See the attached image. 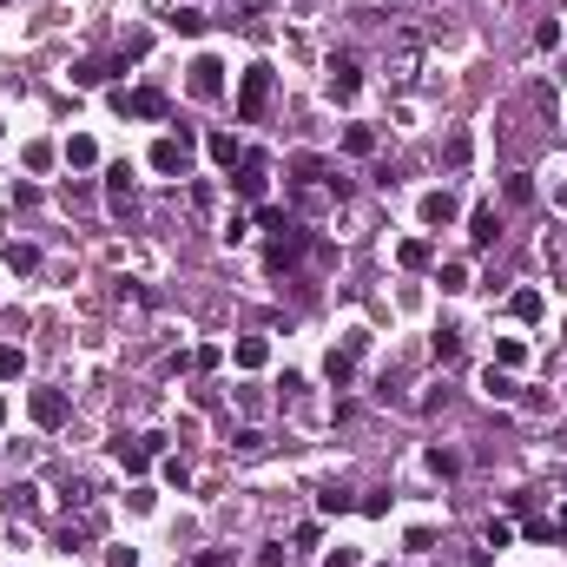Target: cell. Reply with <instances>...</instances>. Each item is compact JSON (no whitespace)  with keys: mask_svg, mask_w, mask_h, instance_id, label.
<instances>
[{"mask_svg":"<svg viewBox=\"0 0 567 567\" xmlns=\"http://www.w3.org/2000/svg\"><path fill=\"white\" fill-rule=\"evenodd\" d=\"M271 86H277V73L271 66H244V79H238V119L244 126H264V112H271Z\"/></svg>","mask_w":567,"mask_h":567,"instance_id":"1","label":"cell"},{"mask_svg":"<svg viewBox=\"0 0 567 567\" xmlns=\"http://www.w3.org/2000/svg\"><path fill=\"white\" fill-rule=\"evenodd\" d=\"M112 112H119V119H165L172 99H165L159 86H132V93H112Z\"/></svg>","mask_w":567,"mask_h":567,"instance_id":"2","label":"cell"},{"mask_svg":"<svg viewBox=\"0 0 567 567\" xmlns=\"http://www.w3.org/2000/svg\"><path fill=\"white\" fill-rule=\"evenodd\" d=\"M185 165H192V132L178 126V132H165V139L152 145V172H165V178H185Z\"/></svg>","mask_w":567,"mask_h":567,"instance_id":"3","label":"cell"},{"mask_svg":"<svg viewBox=\"0 0 567 567\" xmlns=\"http://www.w3.org/2000/svg\"><path fill=\"white\" fill-rule=\"evenodd\" d=\"M310 251V231H297V225H284L277 238H271V251H264V264H271V271H291L297 258Z\"/></svg>","mask_w":567,"mask_h":567,"instance_id":"4","label":"cell"},{"mask_svg":"<svg viewBox=\"0 0 567 567\" xmlns=\"http://www.w3.org/2000/svg\"><path fill=\"white\" fill-rule=\"evenodd\" d=\"M264 185H271V165H264V152H244V159H238V178H231V192H238V198H264Z\"/></svg>","mask_w":567,"mask_h":567,"instance_id":"5","label":"cell"},{"mask_svg":"<svg viewBox=\"0 0 567 567\" xmlns=\"http://www.w3.org/2000/svg\"><path fill=\"white\" fill-rule=\"evenodd\" d=\"M185 86H192V99H218V93H225V66L211 60V53H198V60H192V79H185Z\"/></svg>","mask_w":567,"mask_h":567,"instance_id":"6","label":"cell"},{"mask_svg":"<svg viewBox=\"0 0 567 567\" xmlns=\"http://www.w3.org/2000/svg\"><path fill=\"white\" fill-rule=\"evenodd\" d=\"M159 448H165V436H132V442H119V469L126 475H145Z\"/></svg>","mask_w":567,"mask_h":567,"instance_id":"7","label":"cell"},{"mask_svg":"<svg viewBox=\"0 0 567 567\" xmlns=\"http://www.w3.org/2000/svg\"><path fill=\"white\" fill-rule=\"evenodd\" d=\"M27 415H33L40 429H60V423H66V396H60V390H33V396H27Z\"/></svg>","mask_w":567,"mask_h":567,"instance_id":"8","label":"cell"},{"mask_svg":"<svg viewBox=\"0 0 567 567\" xmlns=\"http://www.w3.org/2000/svg\"><path fill=\"white\" fill-rule=\"evenodd\" d=\"M357 86H363V66L357 60H330V99H357Z\"/></svg>","mask_w":567,"mask_h":567,"instance_id":"9","label":"cell"},{"mask_svg":"<svg viewBox=\"0 0 567 567\" xmlns=\"http://www.w3.org/2000/svg\"><path fill=\"white\" fill-rule=\"evenodd\" d=\"M462 218V205H456V192H423V225H456Z\"/></svg>","mask_w":567,"mask_h":567,"instance_id":"10","label":"cell"},{"mask_svg":"<svg viewBox=\"0 0 567 567\" xmlns=\"http://www.w3.org/2000/svg\"><path fill=\"white\" fill-rule=\"evenodd\" d=\"M112 73H126V60H79L73 66V86H106Z\"/></svg>","mask_w":567,"mask_h":567,"instance_id":"11","label":"cell"},{"mask_svg":"<svg viewBox=\"0 0 567 567\" xmlns=\"http://www.w3.org/2000/svg\"><path fill=\"white\" fill-rule=\"evenodd\" d=\"M495 238H502V225H495V211H489V205H481V211H469V244H475V251H489Z\"/></svg>","mask_w":567,"mask_h":567,"instance_id":"12","label":"cell"},{"mask_svg":"<svg viewBox=\"0 0 567 567\" xmlns=\"http://www.w3.org/2000/svg\"><path fill=\"white\" fill-rule=\"evenodd\" d=\"M205 152H211V165H225V172H238V139H231V132H211V139H205Z\"/></svg>","mask_w":567,"mask_h":567,"instance_id":"13","label":"cell"},{"mask_svg":"<svg viewBox=\"0 0 567 567\" xmlns=\"http://www.w3.org/2000/svg\"><path fill=\"white\" fill-rule=\"evenodd\" d=\"M324 376L337 382V390H349V376H357V357H349V349H330V357H324Z\"/></svg>","mask_w":567,"mask_h":567,"instance_id":"14","label":"cell"},{"mask_svg":"<svg viewBox=\"0 0 567 567\" xmlns=\"http://www.w3.org/2000/svg\"><path fill=\"white\" fill-rule=\"evenodd\" d=\"M429 238H403V251H396V264H403V271H429Z\"/></svg>","mask_w":567,"mask_h":567,"instance_id":"15","label":"cell"},{"mask_svg":"<svg viewBox=\"0 0 567 567\" xmlns=\"http://www.w3.org/2000/svg\"><path fill=\"white\" fill-rule=\"evenodd\" d=\"M60 152H66V165H99V145L86 139V132H73V139H66Z\"/></svg>","mask_w":567,"mask_h":567,"instance_id":"16","label":"cell"},{"mask_svg":"<svg viewBox=\"0 0 567 567\" xmlns=\"http://www.w3.org/2000/svg\"><path fill=\"white\" fill-rule=\"evenodd\" d=\"M264 363H271V343H264V337H244L238 343V370H264Z\"/></svg>","mask_w":567,"mask_h":567,"instance_id":"17","label":"cell"},{"mask_svg":"<svg viewBox=\"0 0 567 567\" xmlns=\"http://www.w3.org/2000/svg\"><path fill=\"white\" fill-rule=\"evenodd\" d=\"M481 390H489L495 403H514V396H522V390L508 382V370H495V363H489V376H481Z\"/></svg>","mask_w":567,"mask_h":567,"instance_id":"18","label":"cell"},{"mask_svg":"<svg viewBox=\"0 0 567 567\" xmlns=\"http://www.w3.org/2000/svg\"><path fill=\"white\" fill-rule=\"evenodd\" d=\"M106 192H112V205H132V172H126V165H112V172H106Z\"/></svg>","mask_w":567,"mask_h":567,"instance_id":"19","label":"cell"},{"mask_svg":"<svg viewBox=\"0 0 567 567\" xmlns=\"http://www.w3.org/2000/svg\"><path fill=\"white\" fill-rule=\"evenodd\" d=\"M429 475H462V456H456V448H429Z\"/></svg>","mask_w":567,"mask_h":567,"instance_id":"20","label":"cell"},{"mask_svg":"<svg viewBox=\"0 0 567 567\" xmlns=\"http://www.w3.org/2000/svg\"><path fill=\"white\" fill-rule=\"evenodd\" d=\"M7 271H40V251H33V244H7Z\"/></svg>","mask_w":567,"mask_h":567,"instance_id":"21","label":"cell"},{"mask_svg":"<svg viewBox=\"0 0 567 567\" xmlns=\"http://www.w3.org/2000/svg\"><path fill=\"white\" fill-rule=\"evenodd\" d=\"M522 357H528V349H522V337H502V343H495V370H514Z\"/></svg>","mask_w":567,"mask_h":567,"instance_id":"22","label":"cell"},{"mask_svg":"<svg viewBox=\"0 0 567 567\" xmlns=\"http://www.w3.org/2000/svg\"><path fill=\"white\" fill-rule=\"evenodd\" d=\"M514 316H522V324H535L541 316V291H514V304H508Z\"/></svg>","mask_w":567,"mask_h":567,"instance_id":"23","label":"cell"},{"mask_svg":"<svg viewBox=\"0 0 567 567\" xmlns=\"http://www.w3.org/2000/svg\"><path fill=\"white\" fill-rule=\"evenodd\" d=\"M7 508L13 514H33V508H40V489H27V481H21V489H7Z\"/></svg>","mask_w":567,"mask_h":567,"instance_id":"24","label":"cell"},{"mask_svg":"<svg viewBox=\"0 0 567 567\" xmlns=\"http://www.w3.org/2000/svg\"><path fill=\"white\" fill-rule=\"evenodd\" d=\"M343 145L363 159V152H376V132H370V126H349V132H343Z\"/></svg>","mask_w":567,"mask_h":567,"instance_id":"25","label":"cell"},{"mask_svg":"<svg viewBox=\"0 0 567 567\" xmlns=\"http://www.w3.org/2000/svg\"><path fill=\"white\" fill-rule=\"evenodd\" d=\"M508 205H535V178H528V172L508 178Z\"/></svg>","mask_w":567,"mask_h":567,"instance_id":"26","label":"cell"},{"mask_svg":"<svg viewBox=\"0 0 567 567\" xmlns=\"http://www.w3.org/2000/svg\"><path fill=\"white\" fill-rule=\"evenodd\" d=\"M436 284H442L448 297H456V291H469V264H442V277H436Z\"/></svg>","mask_w":567,"mask_h":567,"instance_id":"27","label":"cell"},{"mask_svg":"<svg viewBox=\"0 0 567 567\" xmlns=\"http://www.w3.org/2000/svg\"><path fill=\"white\" fill-rule=\"evenodd\" d=\"M291 172L310 185V178H324V159H316V152H297V159H291Z\"/></svg>","mask_w":567,"mask_h":567,"instance_id":"28","label":"cell"},{"mask_svg":"<svg viewBox=\"0 0 567 567\" xmlns=\"http://www.w3.org/2000/svg\"><path fill=\"white\" fill-rule=\"evenodd\" d=\"M172 27H178V33H205V13H198V7H178Z\"/></svg>","mask_w":567,"mask_h":567,"instance_id":"29","label":"cell"},{"mask_svg":"<svg viewBox=\"0 0 567 567\" xmlns=\"http://www.w3.org/2000/svg\"><path fill=\"white\" fill-rule=\"evenodd\" d=\"M462 357V337H456V330H442V337H436V363H456Z\"/></svg>","mask_w":567,"mask_h":567,"instance_id":"30","label":"cell"},{"mask_svg":"<svg viewBox=\"0 0 567 567\" xmlns=\"http://www.w3.org/2000/svg\"><path fill=\"white\" fill-rule=\"evenodd\" d=\"M13 376H21V349L0 343V382H13Z\"/></svg>","mask_w":567,"mask_h":567,"instance_id":"31","label":"cell"},{"mask_svg":"<svg viewBox=\"0 0 567 567\" xmlns=\"http://www.w3.org/2000/svg\"><path fill=\"white\" fill-rule=\"evenodd\" d=\"M469 152H475L469 132H456V139H448V165H469Z\"/></svg>","mask_w":567,"mask_h":567,"instance_id":"32","label":"cell"},{"mask_svg":"<svg viewBox=\"0 0 567 567\" xmlns=\"http://www.w3.org/2000/svg\"><path fill=\"white\" fill-rule=\"evenodd\" d=\"M238 456H264V429H244V436H238Z\"/></svg>","mask_w":567,"mask_h":567,"instance_id":"33","label":"cell"},{"mask_svg":"<svg viewBox=\"0 0 567 567\" xmlns=\"http://www.w3.org/2000/svg\"><path fill=\"white\" fill-rule=\"evenodd\" d=\"M324 567H363L357 547H337V555H324Z\"/></svg>","mask_w":567,"mask_h":567,"instance_id":"34","label":"cell"},{"mask_svg":"<svg viewBox=\"0 0 567 567\" xmlns=\"http://www.w3.org/2000/svg\"><path fill=\"white\" fill-rule=\"evenodd\" d=\"M106 567H139V555H132V547H112V555H106Z\"/></svg>","mask_w":567,"mask_h":567,"instance_id":"35","label":"cell"},{"mask_svg":"<svg viewBox=\"0 0 567 567\" xmlns=\"http://www.w3.org/2000/svg\"><path fill=\"white\" fill-rule=\"evenodd\" d=\"M192 567H231V555H218V547H205V555H198Z\"/></svg>","mask_w":567,"mask_h":567,"instance_id":"36","label":"cell"},{"mask_svg":"<svg viewBox=\"0 0 567 567\" xmlns=\"http://www.w3.org/2000/svg\"><path fill=\"white\" fill-rule=\"evenodd\" d=\"M555 528H561V541H567V508H561V522H555Z\"/></svg>","mask_w":567,"mask_h":567,"instance_id":"37","label":"cell"},{"mask_svg":"<svg viewBox=\"0 0 567 567\" xmlns=\"http://www.w3.org/2000/svg\"><path fill=\"white\" fill-rule=\"evenodd\" d=\"M555 198H561V205H567V178H561V192H555Z\"/></svg>","mask_w":567,"mask_h":567,"instance_id":"38","label":"cell"},{"mask_svg":"<svg viewBox=\"0 0 567 567\" xmlns=\"http://www.w3.org/2000/svg\"><path fill=\"white\" fill-rule=\"evenodd\" d=\"M0 423H7V403H0Z\"/></svg>","mask_w":567,"mask_h":567,"instance_id":"39","label":"cell"}]
</instances>
